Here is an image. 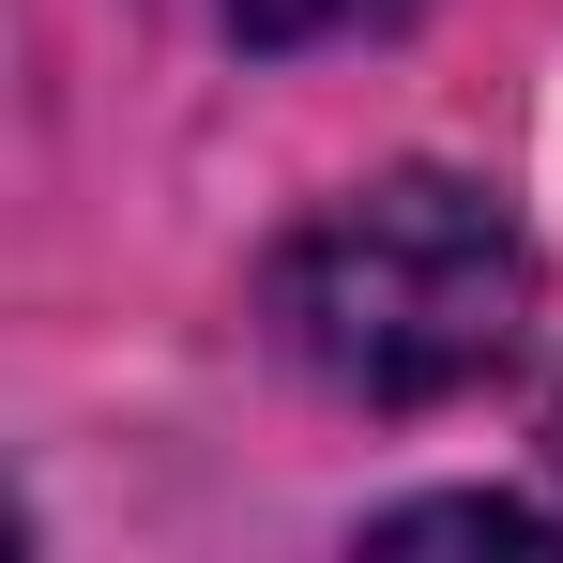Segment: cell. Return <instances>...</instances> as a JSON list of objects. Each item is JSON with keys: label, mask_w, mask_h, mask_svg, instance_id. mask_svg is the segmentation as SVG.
<instances>
[{"label": "cell", "mask_w": 563, "mask_h": 563, "mask_svg": "<svg viewBox=\"0 0 563 563\" xmlns=\"http://www.w3.org/2000/svg\"><path fill=\"white\" fill-rule=\"evenodd\" d=\"M533 244L457 168H380L275 244V351L351 411H442L518 366Z\"/></svg>", "instance_id": "6da1fadb"}, {"label": "cell", "mask_w": 563, "mask_h": 563, "mask_svg": "<svg viewBox=\"0 0 563 563\" xmlns=\"http://www.w3.org/2000/svg\"><path fill=\"white\" fill-rule=\"evenodd\" d=\"M244 46H305V31H351V15H396V0H213Z\"/></svg>", "instance_id": "7a4b0ae2"}]
</instances>
